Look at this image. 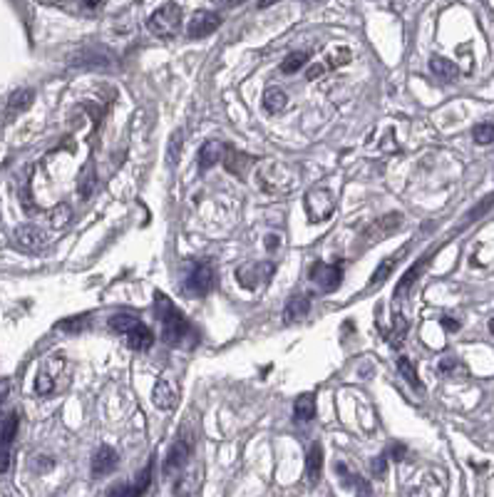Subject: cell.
Instances as JSON below:
<instances>
[{
	"label": "cell",
	"instance_id": "obj_14",
	"mask_svg": "<svg viewBox=\"0 0 494 497\" xmlns=\"http://www.w3.org/2000/svg\"><path fill=\"white\" fill-rule=\"evenodd\" d=\"M177 400H179V388H177V383L167 381V378H159V381L154 383L152 403L162 410H169L177 405Z\"/></svg>",
	"mask_w": 494,
	"mask_h": 497
},
{
	"label": "cell",
	"instance_id": "obj_31",
	"mask_svg": "<svg viewBox=\"0 0 494 497\" xmlns=\"http://www.w3.org/2000/svg\"><path fill=\"white\" fill-rule=\"evenodd\" d=\"M308 62V53H291L286 57V60L281 62V72H286V75H294V72H299L301 67Z\"/></svg>",
	"mask_w": 494,
	"mask_h": 497
},
{
	"label": "cell",
	"instance_id": "obj_28",
	"mask_svg": "<svg viewBox=\"0 0 494 497\" xmlns=\"http://www.w3.org/2000/svg\"><path fill=\"white\" fill-rule=\"evenodd\" d=\"M430 70L437 77H442V80H455V77H460L457 65L447 60V57H432V60H430Z\"/></svg>",
	"mask_w": 494,
	"mask_h": 497
},
{
	"label": "cell",
	"instance_id": "obj_35",
	"mask_svg": "<svg viewBox=\"0 0 494 497\" xmlns=\"http://www.w3.org/2000/svg\"><path fill=\"white\" fill-rule=\"evenodd\" d=\"M57 331H70V334H80L87 328V316H77V318H65V321L57 323Z\"/></svg>",
	"mask_w": 494,
	"mask_h": 497
},
{
	"label": "cell",
	"instance_id": "obj_9",
	"mask_svg": "<svg viewBox=\"0 0 494 497\" xmlns=\"http://www.w3.org/2000/svg\"><path fill=\"white\" fill-rule=\"evenodd\" d=\"M189 460H191L189 443H186L184 437H179V440H177V443H174L172 448H169V453H167V460H164V475L167 477L181 475V472L186 470Z\"/></svg>",
	"mask_w": 494,
	"mask_h": 497
},
{
	"label": "cell",
	"instance_id": "obj_3",
	"mask_svg": "<svg viewBox=\"0 0 494 497\" xmlns=\"http://www.w3.org/2000/svg\"><path fill=\"white\" fill-rule=\"evenodd\" d=\"M149 33L157 38H174L181 27V8L177 3H164L149 15Z\"/></svg>",
	"mask_w": 494,
	"mask_h": 497
},
{
	"label": "cell",
	"instance_id": "obj_39",
	"mask_svg": "<svg viewBox=\"0 0 494 497\" xmlns=\"http://www.w3.org/2000/svg\"><path fill=\"white\" fill-rule=\"evenodd\" d=\"M355 497H373V490H370V482L368 480H363V477H355Z\"/></svg>",
	"mask_w": 494,
	"mask_h": 497
},
{
	"label": "cell",
	"instance_id": "obj_19",
	"mask_svg": "<svg viewBox=\"0 0 494 497\" xmlns=\"http://www.w3.org/2000/svg\"><path fill=\"white\" fill-rule=\"evenodd\" d=\"M323 475V448L318 443L310 445L308 450V458H306V480H308L310 487L318 485Z\"/></svg>",
	"mask_w": 494,
	"mask_h": 497
},
{
	"label": "cell",
	"instance_id": "obj_4",
	"mask_svg": "<svg viewBox=\"0 0 494 497\" xmlns=\"http://www.w3.org/2000/svg\"><path fill=\"white\" fill-rule=\"evenodd\" d=\"M306 204V214H308V222L310 224H321L326 222L328 217L333 214L336 209V197H333V191L328 186H315L306 194L303 199Z\"/></svg>",
	"mask_w": 494,
	"mask_h": 497
},
{
	"label": "cell",
	"instance_id": "obj_17",
	"mask_svg": "<svg viewBox=\"0 0 494 497\" xmlns=\"http://www.w3.org/2000/svg\"><path fill=\"white\" fill-rule=\"evenodd\" d=\"M224 154H226V147H224L219 139H209V142H204L201 144V149H199V170L201 172L212 170L214 164L221 162Z\"/></svg>",
	"mask_w": 494,
	"mask_h": 497
},
{
	"label": "cell",
	"instance_id": "obj_7",
	"mask_svg": "<svg viewBox=\"0 0 494 497\" xmlns=\"http://www.w3.org/2000/svg\"><path fill=\"white\" fill-rule=\"evenodd\" d=\"M212 286H214V266L209 261H196L194 268L189 271V276H186L184 289L189 294H194L196 299H201V296H207L212 291Z\"/></svg>",
	"mask_w": 494,
	"mask_h": 497
},
{
	"label": "cell",
	"instance_id": "obj_16",
	"mask_svg": "<svg viewBox=\"0 0 494 497\" xmlns=\"http://www.w3.org/2000/svg\"><path fill=\"white\" fill-rule=\"evenodd\" d=\"M201 485V465L196 468V470H189L186 468L181 475H177V480H174V495L177 497H191L196 490H199Z\"/></svg>",
	"mask_w": 494,
	"mask_h": 497
},
{
	"label": "cell",
	"instance_id": "obj_23",
	"mask_svg": "<svg viewBox=\"0 0 494 497\" xmlns=\"http://www.w3.org/2000/svg\"><path fill=\"white\" fill-rule=\"evenodd\" d=\"M425 264H427V259H423V261L413 264V266H410L408 271H405V276L400 279V284L395 286V299H397V301L405 299V294H408V291L415 286V281H418V279H420V273H423Z\"/></svg>",
	"mask_w": 494,
	"mask_h": 497
},
{
	"label": "cell",
	"instance_id": "obj_43",
	"mask_svg": "<svg viewBox=\"0 0 494 497\" xmlns=\"http://www.w3.org/2000/svg\"><path fill=\"white\" fill-rule=\"evenodd\" d=\"M278 244H281V239H278V234H268V236H266V249H268V252H276Z\"/></svg>",
	"mask_w": 494,
	"mask_h": 497
},
{
	"label": "cell",
	"instance_id": "obj_6",
	"mask_svg": "<svg viewBox=\"0 0 494 497\" xmlns=\"http://www.w3.org/2000/svg\"><path fill=\"white\" fill-rule=\"evenodd\" d=\"M308 279L313 281V284L318 286L321 291L331 294V291H336L338 286H341V281H343V268H341V264L315 261L313 266H310V271H308Z\"/></svg>",
	"mask_w": 494,
	"mask_h": 497
},
{
	"label": "cell",
	"instance_id": "obj_12",
	"mask_svg": "<svg viewBox=\"0 0 494 497\" xmlns=\"http://www.w3.org/2000/svg\"><path fill=\"white\" fill-rule=\"evenodd\" d=\"M219 25H221V15H219V13L199 11L191 18L189 27H186V35H189L191 40H201V38H207V35H212Z\"/></svg>",
	"mask_w": 494,
	"mask_h": 497
},
{
	"label": "cell",
	"instance_id": "obj_15",
	"mask_svg": "<svg viewBox=\"0 0 494 497\" xmlns=\"http://www.w3.org/2000/svg\"><path fill=\"white\" fill-rule=\"evenodd\" d=\"M117 468V450L109 448V445H102L97 453L92 455V463H90V472L92 477H107L109 472Z\"/></svg>",
	"mask_w": 494,
	"mask_h": 497
},
{
	"label": "cell",
	"instance_id": "obj_10",
	"mask_svg": "<svg viewBox=\"0 0 494 497\" xmlns=\"http://www.w3.org/2000/svg\"><path fill=\"white\" fill-rule=\"evenodd\" d=\"M18 433V413H8L0 421V472H8L11 468V448Z\"/></svg>",
	"mask_w": 494,
	"mask_h": 497
},
{
	"label": "cell",
	"instance_id": "obj_30",
	"mask_svg": "<svg viewBox=\"0 0 494 497\" xmlns=\"http://www.w3.org/2000/svg\"><path fill=\"white\" fill-rule=\"evenodd\" d=\"M397 371H400V376L405 378L413 388H423V383H420V378H418V371H415V363L410 361V358L402 355L400 361H397Z\"/></svg>",
	"mask_w": 494,
	"mask_h": 497
},
{
	"label": "cell",
	"instance_id": "obj_11",
	"mask_svg": "<svg viewBox=\"0 0 494 497\" xmlns=\"http://www.w3.org/2000/svg\"><path fill=\"white\" fill-rule=\"evenodd\" d=\"M65 361H62L60 355H53L48 361L43 363V368L38 371V378H35V393L38 395H50L55 390V378L57 373L62 371Z\"/></svg>",
	"mask_w": 494,
	"mask_h": 497
},
{
	"label": "cell",
	"instance_id": "obj_26",
	"mask_svg": "<svg viewBox=\"0 0 494 497\" xmlns=\"http://www.w3.org/2000/svg\"><path fill=\"white\" fill-rule=\"evenodd\" d=\"M286 104H288V97L281 88H268L266 93H263V107H266V112H271V115L283 112Z\"/></svg>",
	"mask_w": 494,
	"mask_h": 497
},
{
	"label": "cell",
	"instance_id": "obj_41",
	"mask_svg": "<svg viewBox=\"0 0 494 497\" xmlns=\"http://www.w3.org/2000/svg\"><path fill=\"white\" fill-rule=\"evenodd\" d=\"M387 460H402L405 458V445H390V448H387V455H385Z\"/></svg>",
	"mask_w": 494,
	"mask_h": 497
},
{
	"label": "cell",
	"instance_id": "obj_24",
	"mask_svg": "<svg viewBox=\"0 0 494 497\" xmlns=\"http://www.w3.org/2000/svg\"><path fill=\"white\" fill-rule=\"evenodd\" d=\"M152 343H154V334L144 323H139L132 334H127V346H130L132 350H147L152 348Z\"/></svg>",
	"mask_w": 494,
	"mask_h": 497
},
{
	"label": "cell",
	"instance_id": "obj_1",
	"mask_svg": "<svg viewBox=\"0 0 494 497\" xmlns=\"http://www.w3.org/2000/svg\"><path fill=\"white\" fill-rule=\"evenodd\" d=\"M157 316H159V323H162V339L167 341L169 346H181V348L194 346L196 336H194L191 323L186 321L184 313L174 306L164 294H157Z\"/></svg>",
	"mask_w": 494,
	"mask_h": 497
},
{
	"label": "cell",
	"instance_id": "obj_33",
	"mask_svg": "<svg viewBox=\"0 0 494 497\" xmlns=\"http://www.w3.org/2000/svg\"><path fill=\"white\" fill-rule=\"evenodd\" d=\"M472 137L477 144H492L494 142V125H489V122H482V125H477L472 130Z\"/></svg>",
	"mask_w": 494,
	"mask_h": 497
},
{
	"label": "cell",
	"instance_id": "obj_25",
	"mask_svg": "<svg viewBox=\"0 0 494 497\" xmlns=\"http://www.w3.org/2000/svg\"><path fill=\"white\" fill-rule=\"evenodd\" d=\"M139 323H142L139 316H135V313H117V316H109L107 326L112 328L114 334L127 336V334H132V331H135Z\"/></svg>",
	"mask_w": 494,
	"mask_h": 497
},
{
	"label": "cell",
	"instance_id": "obj_38",
	"mask_svg": "<svg viewBox=\"0 0 494 497\" xmlns=\"http://www.w3.org/2000/svg\"><path fill=\"white\" fill-rule=\"evenodd\" d=\"M179 152H181V132H177L172 137V142H169V164L179 162Z\"/></svg>",
	"mask_w": 494,
	"mask_h": 497
},
{
	"label": "cell",
	"instance_id": "obj_44",
	"mask_svg": "<svg viewBox=\"0 0 494 497\" xmlns=\"http://www.w3.org/2000/svg\"><path fill=\"white\" fill-rule=\"evenodd\" d=\"M326 70V67L323 65H313V67H308V72H306V77H308V80H315V77H321V72Z\"/></svg>",
	"mask_w": 494,
	"mask_h": 497
},
{
	"label": "cell",
	"instance_id": "obj_40",
	"mask_svg": "<svg viewBox=\"0 0 494 497\" xmlns=\"http://www.w3.org/2000/svg\"><path fill=\"white\" fill-rule=\"evenodd\" d=\"M492 204H494V194H489V197L487 199H484V202L482 204H479V207L477 209H472V212H469V222H474V219H477L479 217V214H482V212H487V209L489 207H492Z\"/></svg>",
	"mask_w": 494,
	"mask_h": 497
},
{
	"label": "cell",
	"instance_id": "obj_37",
	"mask_svg": "<svg viewBox=\"0 0 494 497\" xmlns=\"http://www.w3.org/2000/svg\"><path fill=\"white\" fill-rule=\"evenodd\" d=\"M345 62H350V50L348 48H338L333 53H328V67H341Z\"/></svg>",
	"mask_w": 494,
	"mask_h": 497
},
{
	"label": "cell",
	"instance_id": "obj_20",
	"mask_svg": "<svg viewBox=\"0 0 494 497\" xmlns=\"http://www.w3.org/2000/svg\"><path fill=\"white\" fill-rule=\"evenodd\" d=\"M224 162H226V170L231 172V175H236V177L244 179L246 172H249V167L254 164V159H251L249 154H244V152H236V149H226Z\"/></svg>",
	"mask_w": 494,
	"mask_h": 497
},
{
	"label": "cell",
	"instance_id": "obj_45",
	"mask_svg": "<svg viewBox=\"0 0 494 497\" xmlns=\"http://www.w3.org/2000/svg\"><path fill=\"white\" fill-rule=\"evenodd\" d=\"M442 326H445L447 331H457V328H460V321H455V318H442Z\"/></svg>",
	"mask_w": 494,
	"mask_h": 497
},
{
	"label": "cell",
	"instance_id": "obj_36",
	"mask_svg": "<svg viewBox=\"0 0 494 497\" xmlns=\"http://www.w3.org/2000/svg\"><path fill=\"white\" fill-rule=\"evenodd\" d=\"M72 217V209L67 207V204H57V207L53 209V226L55 229H62V226L70 222Z\"/></svg>",
	"mask_w": 494,
	"mask_h": 497
},
{
	"label": "cell",
	"instance_id": "obj_34",
	"mask_svg": "<svg viewBox=\"0 0 494 497\" xmlns=\"http://www.w3.org/2000/svg\"><path fill=\"white\" fill-rule=\"evenodd\" d=\"M92 186H95V167L92 164H87L80 175V194L82 197H90V194H92Z\"/></svg>",
	"mask_w": 494,
	"mask_h": 497
},
{
	"label": "cell",
	"instance_id": "obj_29",
	"mask_svg": "<svg viewBox=\"0 0 494 497\" xmlns=\"http://www.w3.org/2000/svg\"><path fill=\"white\" fill-rule=\"evenodd\" d=\"M55 8H60V11H65V13H77V15L87 18V15H92V13H97L100 8H102V3H92V0H85V3H57Z\"/></svg>",
	"mask_w": 494,
	"mask_h": 497
},
{
	"label": "cell",
	"instance_id": "obj_22",
	"mask_svg": "<svg viewBox=\"0 0 494 497\" xmlns=\"http://www.w3.org/2000/svg\"><path fill=\"white\" fill-rule=\"evenodd\" d=\"M405 252V249H402ZM402 252H397V254H392L390 259H385V261L380 264V266L375 268V273H373V279H370V284H368V289H378V286H383L387 281V276H390L392 271H395V266H397V261L402 259Z\"/></svg>",
	"mask_w": 494,
	"mask_h": 497
},
{
	"label": "cell",
	"instance_id": "obj_8",
	"mask_svg": "<svg viewBox=\"0 0 494 497\" xmlns=\"http://www.w3.org/2000/svg\"><path fill=\"white\" fill-rule=\"evenodd\" d=\"M273 271H276L273 264H244V266L236 268V281H239L244 289L254 291L259 289L263 281L271 279Z\"/></svg>",
	"mask_w": 494,
	"mask_h": 497
},
{
	"label": "cell",
	"instance_id": "obj_27",
	"mask_svg": "<svg viewBox=\"0 0 494 497\" xmlns=\"http://www.w3.org/2000/svg\"><path fill=\"white\" fill-rule=\"evenodd\" d=\"M33 90H15V93L11 95V100H8V112L11 115H18V112H25L30 104H33Z\"/></svg>",
	"mask_w": 494,
	"mask_h": 497
},
{
	"label": "cell",
	"instance_id": "obj_32",
	"mask_svg": "<svg viewBox=\"0 0 494 497\" xmlns=\"http://www.w3.org/2000/svg\"><path fill=\"white\" fill-rule=\"evenodd\" d=\"M405 334H408V321L397 313L395 321H392V331L390 336H387V341H390V346H402V341H405Z\"/></svg>",
	"mask_w": 494,
	"mask_h": 497
},
{
	"label": "cell",
	"instance_id": "obj_42",
	"mask_svg": "<svg viewBox=\"0 0 494 497\" xmlns=\"http://www.w3.org/2000/svg\"><path fill=\"white\" fill-rule=\"evenodd\" d=\"M385 463H387L385 455H380V458H378V460H375V463H373V470H375V475H378V477L385 475Z\"/></svg>",
	"mask_w": 494,
	"mask_h": 497
},
{
	"label": "cell",
	"instance_id": "obj_2",
	"mask_svg": "<svg viewBox=\"0 0 494 497\" xmlns=\"http://www.w3.org/2000/svg\"><path fill=\"white\" fill-rule=\"evenodd\" d=\"M256 177H259L261 189L266 194H286V191H294L299 184L296 172L281 162H261Z\"/></svg>",
	"mask_w": 494,
	"mask_h": 497
},
{
	"label": "cell",
	"instance_id": "obj_13",
	"mask_svg": "<svg viewBox=\"0 0 494 497\" xmlns=\"http://www.w3.org/2000/svg\"><path fill=\"white\" fill-rule=\"evenodd\" d=\"M13 241H15V246L18 249H22V252H40V249L45 246V241H48V236H45V231L40 229V226L22 224L15 229Z\"/></svg>",
	"mask_w": 494,
	"mask_h": 497
},
{
	"label": "cell",
	"instance_id": "obj_18",
	"mask_svg": "<svg viewBox=\"0 0 494 497\" xmlns=\"http://www.w3.org/2000/svg\"><path fill=\"white\" fill-rule=\"evenodd\" d=\"M308 313H310V299L306 294H296V296H291V301L286 304L283 321L286 323H299V321H303Z\"/></svg>",
	"mask_w": 494,
	"mask_h": 497
},
{
	"label": "cell",
	"instance_id": "obj_21",
	"mask_svg": "<svg viewBox=\"0 0 494 497\" xmlns=\"http://www.w3.org/2000/svg\"><path fill=\"white\" fill-rule=\"evenodd\" d=\"M294 418L296 423H310L315 418V395L303 393L296 398L294 403Z\"/></svg>",
	"mask_w": 494,
	"mask_h": 497
},
{
	"label": "cell",
	"instance_id": "obj_5",
	"mask_svg": "<svg viewBox=\"0 0 494 497\" xmlns=\"http://www.w3.org/2000/svg\"><path fill=\"white\" fill-rule=\"evenodd\" d=\"M400 224H402V214L400 212L383 214V217H378L375 222H370V224L365 226V231H363L365 246H373V244H378V241L387 239L392 231L400 229Z\"/></svg>",
	"mask_w": 494,
	"mask_h": 497
},
{
	"label": "cell",
	"instance_id": "obj_46",
	"mask_svg": "<svg viewBox=\"0 0 494 497\" xmlns=\"http://www.w3.org/2000/svg\"><path fill=\"white\" fill-rule=\"evenodd\" d=\"M489 331H492V336H494V318L489 321Z\"/></svg>",
	"mask_w": 494,
	"mask_h": 497
}]
</instances>
